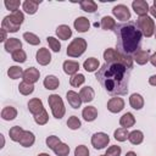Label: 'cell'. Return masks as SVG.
Returning a JSON list of instances; mask_svg holds the SVG:
<instances>
[{
	"mask_svg": "<svg viewBox=\"0 0 156 156\" xmlns=\"http://www.w3.org/2000/svg\"><path fill=\"white\" fill-rule=\"evenodd\" d=\"M130 68L123 63H104L95 73V78L110 95H126L129 89Z\"/></svg>",
	"mask_w": 156,
	"mask_h": 156,
	"instance_id": "6da1fadb",
	"label": "cell"
},
{
	"mask_svg": "<svg viewBox=\"0 0 156 156\" xmlns=\"http://www.w3.org/2000/svg\"><path fill=\"white\" fill-rule=\"evenodd\" d=\"M113 32L117 38V51L126 56H130L139 50L143 34L138 29L135 22L129 21L127 23L117 24Z\"/></svg>",
	"mask_w": 156,
	"mask_h": 156,
	"instance_id": "7a4b0ae2",
	"label": "cell"
},
{
	"mask_svg": "<svg viewBox=\"0 0 156 156\" xmlns=\"http://www.w3.org/2000/svg\"><path fill=\"white\" fill-rule=\"evenodd\" d=\"M104 60L106 61V63H117L118 62V63L126 65L130 69L133 68V57L126 56L112 48H107L104 51Z\"/></svg>",
	"mask_w": 156,
	"mask_h": 156,
	"instance_id": "3957f363",
	"label": "cell"
},
{
	"mask_svg": "<svg viewBox=\"0 0 156 156\" xmlns=\"http://www.w3.org/2000/svg\"><path fill=\"white\" fill-rule=\"evenodd\" d=\"M48 102H49V106L51 108L52 116L56 119H61L66 113V107L63 105V101H62L61 96L57 95V94H52L48 98Z\"/></svg>",
	"mask_w": 156,
	"mask_h": 156,
	"instance_id": "277c9868",
	"label": "cell"
},
{
	"mask_svg": "<svg viewBox=\"0 0 156 156\" xmlns=\"http://www.w3.org/2000/svg\"><path fill=\"white\" fill-rule=\"evenodd\" d=\"M136 27L140 30V33L146 38H150L155 34L156 26H155V22L152 20V17H150V16L139 17L136 20Z\"/></svg>",
	"mask_w": 156,
	"mask_h": 156,
	"instance_id": "5b68a950",
	"label": "cell"
},
{
	"mask_svg": "<svg viewBox=\"0 0 156 156\" xmlns=\"http://www.w3.org/2000/svg\"><path fill=\"white\" fill-rule=\"evenodd\" d=\"M87 45L88 44L84 38H76L68 44L66 52L69 57H79L85 52Z\"/></svg>",
	"mask_w": 156,
	"mask_h": 156,
	"instance_id": "8992f818",
	"label": "cell"
},
{
	"mask_svg": "<svg viewBox=\"0 0 156 156\" xmlns=\"http://www.w3.org/2000/svg\"><path fill=\"white\" fill-rule=\"evenodd\" d=\"M108 143H110V136L104 132L94 133L93 136H91V145L96 150H101V149L106 147Z\"/></svg>",
	"mask_w": 156,
	"mask_h": 156,
	"instance_id": "52a82bcc",
	"label": "cell"
},
{
	"mask_svg": "<svg viewBox=\"0 0 156 156\" xmlns=\"http://www.w3.org/2000/svg\"><path fill=\"white\" fill-rule=\"evenodd\" d=\"M112 13L113 16L119 20V21H128L130 18V11L128 9V6L123 5V4H119V5H116L113 9H112Z\"/></svg>",
	"mask_w": 156,
	"mask_h": 156,
	"instance_id": "ba28073f",
	"label": "cell"
},
{
	"mask_svg": "<svg viewBox=\"0 0 156 156\" xmlns=\"http://www.w3.org/2000/svg\"><path fill=\"white\" fill-rule=\"evenodd\" d=\"M132 9L139 17H143V16H147L150 6H149L147 1H145V0H134L132 2Z\"/></svg>",
	"mask_w": 156,
	"mask_h": 156,
	"instance_id": "9c48e42d",
	"label": "cell"
},
{
	"mask_svg": "<svg viewBox=\"0 0 156 156\" xmlns=\"http://www.w3.org/2000/svg\"><path fill=\"white\" fill-rule=\"evenodd\" d=\"M21 24H18L11 15H7L4 17L2 22H1V28H4L6 32H10V33H16L18 29H20Z\"/></svg>",
	"mask_w": 156,
	"mask_h": 156,
	"instance_id": "30bf717a",
	"label": "cell"
},
{
	"mask_svg": "<svg viewBox=\"0 0 156 156\" xmlns=\"http://www.w3.org/2000/svg\"><path fill=\"white\" fill-rule=\"evenodd\" d=\"M39 77H40V72L38 68L35 67H28L24 72H23V80L27 82V83H30V84H34L39 80Z\"/></svg>",
	"mask_w": 156,
	"mask_h": 156,
	"instance_id": "8fae6325",
	"label": "cell"
},
{
	"mask_svg": "<svg viewBox=\"0 0 156 156\" xmlns=\"http://www.w3.org/2000/svg\"><path fill=\"white\" fill-rule=\"evenodd\" d=\"M124 108V100L122 98H111L107 101V110L112 113H118Z\"/></svg>",
	"mask_w": 156,
	"mask_h": 156,
	"instance_id": "7c38bea8",
	"label": "cell"
},
{
	"mask_svg": "<svg viewBox=\"0 0 156 156\" xmlns=\"http://www.w3.org/2000/svg\"><path fill=\"white\" fill-rule=\"evenodd\" d=\"M35 58H37V62L41 66H46L51 62V54L49 51V49L46 48H41L37 51V55H35Z\"/></svg>",
	"mask_w": 156,
	"mask_h": 156,
	"instance_id": "4fadbf2b",
	"label": "cell"
},
{
	"mask_svg": "<svg viewBox=\"0 0 156 156\" xmlns=\"http://www.w3.org/2000/svg\"><path fill=\"white\" fill-rule=\"evenodd\" d=\"M4 48L6 52H15L17 50L22 49V41L17 38H9L5 43H4Z\"/></svg>",
	"mask_w": 156,
	"mask_h": 156,
	"instance_id": "5bb4252c",
	"label": "cell"
},
{
	"mask_svg": "<svg viewBox=\"0 0 156 156\" xmlns=\"http://www.w3.org/2000/svg\"><path fill=\"white\" fill-rule=\"evenodd\" d=\"M150 51L149 50H141L139 49L136 52H134L133 55V61H135L138 65H145L147 62H150Z\"/></svg>",
	"mask_w": 156,
	"mask_h": 156,
	"instance_id": "9a60e30c",
	"label": "cell"
},
{
	"mask_svg": "<svg viewBox=\"0 0 156 156\" xmlns=\"http://www.w3.org/2000/svg\"><path fill=\"white\" fill-rule=\"evenodd\" d=\"M66 99H67L69 106L73 107V108H79L80 105H82V102H83L82 99H80V96H79V94L76 93L74 90H68L67 94H66Z\"/></svg>",
	"mask_w": 156,
	"mask_h": 156,
	"instance_id": "2e32d148",
	"label": "cell"
},
{
	"mask_svg": "<svg viewBox=\"0 0 156 156\" xmlns=\"http://www.w3.org/2000/svg\"><path fill=\"white\" fill-rule=\"evenodd\" d=\"M73 26H74V29L79 33H85L89 30V27H90V22L87 17H78L74 20L73 22Z\"/></svg>",
	"mask_w": 156,
	"mask_h": 156,
	"instance_id": "e0dca14e",
	"label": "cell"
},
{
	"mask_svg": "<svg viewBox=\"0 0 156 156\" xmlns=\"http://www.w3.org/2000/svg\"><path fill=\"white\" fill-rule=\"evenodd\" d=\"M62 68H63V72L68 76H74L78 73V69H79V63L77 61H72V60H66L62 65Z\"/></svg>",
	"mask_w": 156,
	"mask_h": 156,
	"instance_id": "ac0fdd59",
	"label": "cell"
},
{
	"mask_svg": "<svg viewBox=\"0 0 156 156\" xmlns=\"http://www.w3.org/2000/svg\"><path fill=\"white\" fill-rule=\"evenodd\" d=\"M28 110L29 112L34 116V115H38L39 112H41L44 110V106H43V101L39 99V98H34V99H30L28 101Z\"/></svg>",
	"mask_w": 156,
	"mask_h": 156,
	"instance_id": "d6986e66",
	"label": "cell"
},
{
	"mask_svg": "<svg viewBox=\"0 0 156 156\" xmlns=\"http://www.w3.org/2000/svg\"><path fill=\"white\" fill-rule=\"evenodd\" d=\"M79 96H80V99H82V101L83 102H91L93 100H94V98H95V91H94V89L91 88V87H83L82 89H80V91H79Z\"/></svg>",
	"mask_w": 156,
	"mask_h": 156,
	"instance_id": "ffe728a7",
	"label": "cell"
},
{
	"mask_svg": "<svg viewBox=\"0 0 156 156\" xmlns=\"http://www.w3.org/2000/svg\"><path fill=\"white\" fill-rule=\"evenodd\" d=\"M56 35L61 40H68L72 37V29L67 24H61L56 28Z\"/></svg>",
	"mask_w": 156,
	"mask_h": 156,
	"instance_id": "44dd1931",
	"label": "cell"
},
{
	"mask_svg": "<svg viewBox=\"0 0 156 156\" xmlns=\"http://www.w3.org/2000/svg\"><path fill=\"white\" fill-rule=\"evenodd\" d=\"M82 117L87 121V122H93L95 121V118L98 117V110L95 106H87L83 108L82 111Z\"/></svg>",
	"mask_w": 156,
	"mask_h": 156,
	"instance_id": "7402d4cb",
	"label": "cell"
},
{
	"mask_svg": "<svg viewBox=\"0 0 156 156\" xmlns=\"http://www.w3.org/2000/svg\"><path fill=\"white\" fill-rule=\"evenodd\" d=\"M34 141H35L34 134H33L32 132H29V130H24L18 143H20L23 147H30V146L34 144Z\"/></svg>",
	"mask_w": 156,
	"mask_h": 156,
	"instance_id": "603a6c76",
	"label": "cell"
},
{
	"mask_svg": "<svg viewBox=\"0 0 156 156\" xmlns=\"http://www.w3.org/2000/svg\"><path fill=\"white\" fill-rule=\"evenodd\" d=\"M44 87L48 89V90H55L58 88L60 85V80L56 76H52V74H49L44 78V82H43Z\"/></svg>",
	"mask_w": 156,
	"mask_h": 156,
	"instance_id": "cb8c5ba5",
	"label": "cell"
},
{
	"mask_svg": "<svg viewBox=\"0 0 156 156\" xmlns=\"http://www.w3.org/2000/svg\"><path fill=\"white\" fill-rule=\"evenodd\" d=\"M129 105L134 108V110H141L144 107V98L138 94V93H134L130 95L129 98Z\"/></svg>",
	"mask_w": 156,
	"mask_h": 156,
	"instance_id": "d4e9b609",
	"label": "cell"
},
{
	"mask_svg": "<svg viewBox=\"0 0 156 156\" xmlns=\"http://www.w3.org/2000/svg\"><path fill=\"white\" fill-rule=\"evenodd\" d=\"M40 2H41L40 0H39V1H35V0H26V1L22 4V7H23V10H24L26 13H28V15H34V13L37 12L38 6H39Z\"/></svg>",
	"mask_w": 156,
	"mask_h": 156,
	"instance_id": "484cf974",
	"label": "cell"
},
{
	"mask_svg": "<svg viewBox=\"0 0 156 156\" xmlns=\"http://www.w3.org/2000/svg\"><path fill=\"white\" fill-rule=\"evenodd\" d=\"M119 124H121V127L127 128V129L130 128V127H133L135 124V117H134V115L130 113V112H126L119 118Z\"/></svg>",
	"mask_w": 156,
	"mask_h": 156,
	"instance_id": "4316f807",
	"label": "cell"
},
{
	"mask_svg": "<svg viewBox=\"0 0 156 156\" xmlns=\"http://www.w3.org/2000/svg\"><path fill=\"white\" fill-rule=\"evenodd\" d=\"M17 117V110L12 106H5L1 110V118L4 121H12Z\"/></svg>",
	"mask_w": 156,
	"mask_h": 156,
	"instance_id": "83f0119b",
	"label": "cell"
},
{
	"mask_svg": "<svg viewBox=\"0 0 156 156\" xmlns=\"http://www.w3.org/2000/svg\"><path fill=\"white\" fill-rule=\"evenodd\" d=\"M100 63H99V60L95 58V57H89L87 58L84 62H83V68L87 71V72H95L98 68H99Z\"/></svg>",
	"mask_w": 156,
	"mask_h": 156,
	"instance_id": "f1b7e54d",
	"label": "cell"
},
{
	"mask_svg": "<svg viewBox=\"0 0 156 156\" xmlns=\"http://www.w3.org/2000/svg\"><path fill=\"white\" fill-rule=\"evenodd\" d=\"M116 21L111 16H104L100 22V27L105 30H113L116 28Z\"/></svg>",
	"mask_w": 156,
	"mask_h": 156,
	"instance_id": "f546056e",
	"label": "cell"
},
{
	"mask_svg": "<svg viewBox=\"0 0 156 156\" xmlns=\"http://www.w3.org/2000/svg\"><path fill=\"white\" fill-rule=\"evenodd\" d=\"M79 6L83 11L89 12V13H93L98 10V4L94 0H83L79 2Z\"/></svg>",
	"mask_w": 156,
	"mask_h": 156,
	"instance_id": "4dcf8cb0",
	"label": "cell"
},
{
	"mask_svg": "<svg viewBox=\"0 0 156 156\" xmlns=\"http://www.w3.org/2000/svg\"><path fill=\"white\" fill-rule=\"evenodd\" d=\"M128 140H129L133 145H139V144H141L143 140H144V134H143L141 130H138V129L132 130V132L129 133Z\"/></svg>",
	"mask_w": 156,
	"mask_h": 156,
	"instance_id": "1f68e13d",
	"label": "cell"
},
{
	"mask_svg": "<svg viewBox=\"0 0 156 156\" xmlns=\"http://www.w3.org/2000/svg\"><path fill=\"white\" fill-rule=\"evenodd\" d=\"M23 128L22 127H20V126H15V127H12V128H10V130H9V135H10V139L12 140V141H16V143H18L20 141V139H21V136H22V134H23Z\"/></svg>",
	"mask_w": 156,
	"mask_h": 156,
	"instance_id": "d6a6232c",
	"label": "cell"
},
{
	"mask_svg": "<svg viewBox=\"0 0 156 156\" xmlns=\"http://www.w3.org/2000/svg\"><path fill=\"white\" fill-rule=\"evenodd\" d=\"M23 69L20 66H10V68L7 69V76L11 79H18L21 77H23Z\"/></svg>",
	"mask_w": 156,
	"mask_h": 156,
	"instance_id": "836d02e7",
	"label": "cell"
},
{
	"mask_svg": "<svg viewBox=\"0 0 156 156\" xmlns=\"http://www.w3.org/2000/svg\"><path fill=\"white\" fill-rule=\"evenodd\" d=\"M18 91L22 94V95H24V96H27V95H29V94H32L33 91H34V84H30V83H27V82H21L20 83V85H18Z\"/></svg>",
	"mask_w": 156,
	"mask_h": 156,
	"instance_id": "e575fe53",
	"label": "cell"
},
{
	"mask_svg": "<svg viewBox=\"0 0 156 156\" xmlns=\"http://www.w3.org/2000/svg\"><path fill=\"white\" fill-rule=\"evenodd\" d=\"M113 136H115V139H116L117 141H126V140L128 139V136H129V132H128L127 128L121 127V128H117V129L115 130Z\"/></svg>",
	"mask_w": 156,
	"mask_h": 156,
	"instance_id": "d590c367",
	"label": "cell"
},
{
	"mask_svg": "<svg viewBox=\"0 0 156 156\" xmlns=\"http://www.w3.org/2000/svg\"><path fill=\"white\" fill-rule=\"evenodd\" d=\"M23 39L29 44V45H39L40 44V39L37 34L30 33V32H26L23 33Z\"/></svg>",
	"mask_w": 156,
	"mask_h": 156,
	"instance_id": "8d00e7d4",
	"label": "cell"
},
{
	"mask_svg": "<svg viewBox=\"0 0 156 156\" xmlns=\"http://www.w3.org/2000/svg\"><path fill=\"white\" fill-rule=\"evenodd\" d=\"M48 121H49V115H48V112H46L45 108H44L41 112H39L38 115H34V122H35L37 124H39V126L46 124Z\"/></svg>",
	"mask_w": 156,
	"mask_h": 156,
	"instance_id": "74e56055",
	"label": "cell"
},
{
	"mask_svg": "<svg viewBox=\"0 0 156 156\" xmlns=\"http://www.w3.org/2000/svg\"><path fill=\"white\" fill-rule=\"evenodd\" d=\"M84 82H85V77H84V74H82V73H77V74H74V76H72V77L69 78V84H71L72 87H74V88L80 87Z\"/></svg>",
	"mask_w": 156,
	"mask_h": 156,
	"instance_id": "f35d334b",
	"label": "cell"
},
{
	"mask_svg": "<svg viewBox=\"0 0 156 156\" xmlns=\"http://www.w3.org/2000/svg\"><path fill=\"white\" fill-rule=\"evenodd\" d=\"M57 156H68V154H69V146L67 145V144H65V143H60L54 150H52Z\"/></svg>",
	"mask_w": 156,
	"mask_h": 156,
	"instance_id": "ab89813d",
	"label": "cell"
},
{
	"mask_svg": "<svg viewBox=\"0 0 156 156\" xmlns=\"http://www.w3.org/2000/svg\"><path fill=\"white\" fill-rule=\"evenodd\" d=\"M11 57H12V60L15 61V62H18V63H23V62H26V60H27V54L24 52V50H17V51H15V52H12L11 54Z\"/></svg>",
	"mask_w": 156,
	"mask_h": 156,
	"instance_id": "60d3db41",
	"label": "cell"
},
{
	"mask_svg": "<svg viewBox=\"0 0 156 156\" xmlns=\"http://www.w3.org/2000/svg\"><path fill=\"white\" fill-rule=\"evenodd\" d=\"M46 41H48L50 49H51L54 52H60V50H61V44H60L58 39H56L55 37H48V38H46Z\"/></svg>",
	"mask_w": 156,
	"mask_h": 156,
	"instance_id": "b9f144b4",
	"label": "cell"
},
{
	"mask_svg": "<svg viewBox=\"0 0 156 156\" xmlns=\"http://www.w3.org/2000/svg\"><path fill=\"white\" fill-rule=\"evenodd\" d=\"M80 126H82L80 119H79L77 116H71V117L68 118V121H67V127H68L69 129H72V130L79 129Z\"/></svg>",
	"mask_w": 156,
	"mask_h": 156,
	"instance_id": "7bdbcfd3",
	"label": "cell"
},
{
	"mask_svg": "<svg viewBox=\"0 0 156 156\" xmlns=\"http://www.w3.org/2000/svg\"><path fill=\"white\" fill-rule=\"evenodd\" d=\"M4 5H5V7L7 9V10H10L11 12H15V11H17L18 10V7H20V5H21V1L20 0H5L4 1Z\"/></svg>",
	"mask_w": 156,
	"mask_h": 156,
	"instance_id": "ee69618b",
	"label": "cell"
},
{
	"mask_svg": "<svg viewBox=\"0 0 156 156\" xmlns=\"http://www.w3.org/2000/svg\"><path fill=\"white\" fill-rule=\"evenodd\" d=\"M45 143H46L48 147H50L51 150H54V149H55V147L61 143V140H60V138H58V136H56V135H50V136H48V138H46Z\"/></svg>",
	"mask_w": 156,
	"mask_h": 156,
	"instance_id": "f6af8a7d",
	"label": "cell"
},
{
	"mask_svg": "<svg viewBox=\"0 0 156 156\" xmlns=\"http://www.w3.org/2000/svg\"><path fill=\"white\" fill-rule=\"evenodd\" d=\"M121 152H122L121 146H118V145H111L110 147H107L105 155L106 156H121Z\"/></svg>",
	"mask_w": 156,
	"mask_h": 156,
	"instance_id": "bcb514c9",
	"label": "cell"
},
{
	"mask_svg": "<svg viewBox=\"0 0 156 156\" xmlns=\"http://www.w3.org/2000/svg\"><path fill=\"white\" fill-rule=\"evenodd\" d=\"M74 156H89V150L85 145H78L74 149Z\"/></svg>",
	"mask_w": 156,
	"mask_h": 156,
	"instance_id": "7dc6e473",
	"label": "cell"
},
{
	"mask_svg": "<svg viewBox=\"0 0 156 156\" xmlns=\"http://www.w3.org/2000/svg\"><path fill=\"white\" fill-rule=\"evenodd\" d=\"M10 15L12 16V18H13L18 24H22V23H23V21H24V15H23L22 11L17 10V11H15V12H11Z\"/></svg>",
	"mask_w": 156,
	"mask_h": 156,
	"instance_id": "c3c4849f",
	"label": "cell"
},
{
	"mask_svg": "<svg viewBox=\"0 0 156 156\" xmlns=\"http://www.w3.org/2000/svg\"><path fill=\"white\" fill-rule=\"evenodd\" d=\"M0 32H1V39H0V41H4V43H5V41L9 39V38H7V32H6L4 28H1Z\"/></svg>",
	"mask_w": 156,
	"mask_h": 156,
	"instance_id": "681fc988",
	"label": "cell"
},
{
	"mask_svg": "<svg viewBox=\"0 0 156 156\" xmlns=\"http://www.w3.org/2000/svg\"><path fill=\"white\" fill-rule=\"evenodd\" d=\"M149 84L152 85V87H156V74H154L149 78Z\"/></svg>",
	"mask_w": 156,
	"mask_h": 156,
	"instance_id": "f907efd6",
	"label": "cell"
},
{
	"mask_svg": "<svg viewBox=\"0 0 156 156\" xmlns=\"http://www.w3.org/2000/svg\"><path fill=\"white\" fill-rule=\"evenodd\" d=\"M150 62H151V65H152L154 67H156V51L151 55V57H150Z\"/></svg>",
	"mask_w": 156,
	"mask_h": 156,
	"instance_id": "816d5d0a",
	"label": "cell"
},
{
	"mask_svg": "<svg viewBox=\"0 0 156 156\" xmlns=\"http://www.w3.org/2000/svg\"><path fill=\"white\" fill-rule=\"evenodd\" d=\"M149 12L151 13V16L154 17V18H156V7L152 5L151 7H150V10H149Z\"/></svg>",
	"mask_w": 156,
	"mask_h": 156,
	"instance_id": "f5cc1de1",
	"label": "cell"
},
{
	"mask_svg": "<svg viewBox=\"0 0 156 156\" xmlns=\"http://www.w3.org/2000/svg\"><path fill=\"white\" fill-rule=\"evenodd\" d=\"M126 156H136V154H135L134 151H128V152L126 154Z\"/></svg>",
	"mask_w": 156,
	"mask_h": 156,
	"instance_id": "db71d44e",
	"label": "cell"
},
{
	"mask_svg": "<svg viewBox=\"0 0 156 156\" xmlns=\"http://www.w3.org/2000/svg\"><path fill=\"white\" fill-rule=\"evenodd\" d=\"M38 156H50L49 154H45V152H41V154H39Z\"/></svg>",
	"mask_w": 156,
	"mask_h": 156,
	"instance_id": "11a10c76",
	"label": "cell"
},
{
	"mask_svg": "<svg viewBox=\"0 0 156 156\" xmlns=\"http://www.w3.org/2000/svg\"><path fill=\"white\" fill-rule=\"evenodd\" d=\"M154 6L156 7V0H154Z\"/></svg>",
	"mask_w": 156,
	"mask_h": 156,
	"instance_id": "9f6ffc18",
	"label": "cell"
},
{
	"mask_svg": "<svg viewBox=\"0 0 156 156\" xmlns=\"http://www.w3.org/2000/svg\"><path fill=\"white\" fill-rule=\"evenodd\" d=\"M155 39H156V28H155Z\"/></svg>",
	"mask_w": 156,
	"mask_h": 156,
	"instance_id": "6f0895ef",
	"label": "cell"
},
{
	"mask_svg": "<svg viewBox=\"0 0 156 156\" xmlns=\"http://www.w3.org/2000/svg\"><path fill=\"white\" fill-rule=\"evenodd\" d=\"M100 156H106V155H100Z\"/></svg>",
	"mask_w": 156,
	"mask_h": 156,
	"instance_id": "680465c9",
	"label": "cell"
}]
</instances>
